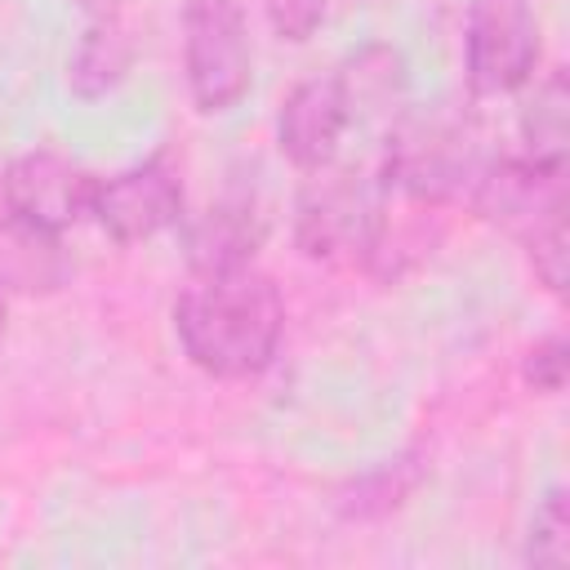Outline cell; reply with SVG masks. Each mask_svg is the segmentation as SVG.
Masks as SVG:
<instances>
[{"instance_id":"6","label":"cell","mask_w":570,"mask_h":570,"mask_svg":"<svg viewBox=\"0 0 570 570\" xmlns=\"http://www.w3.org/2000/svg\"><path fill=\"white\" fill-rule=\"evenodd\" d=\"M468 200L490 227L530 240L548 223L566 218V165H543L530 156H485Z\"/></svg>"},{"instance_id":"20","label":"cell","mask_w":570,"mask_h":570,"mask_svg":"<svg viewBox=\"0 0 570 570\" xmlns=\"http://www.w3.org/2000/svg\"><path fill=\"white\" fill-rule=\"evenodd\" d=\"M80 4V13L89 18V22H107V18H116L120 13V4L125 0H76Z\"/></svg>"},{"instance_id":"2","label":"cell","mask_w":570,"mask_h":570,"mask_svg":"<svg viewBox=\"0 0 570 570\" xmlns=\"http://www.w3.org/2000/svg\"><path fill=\"white\" fill-rule=\"evenodd\" d=\"M481 125L459 102L401 107L387 129L383 187L401 191L410 205H450L463 196L481 169Z\"/></svg>"},{"instance_id":"16","label":"cell","mask_w":570,"mask_h":570,"mask_svg":"<svg viewBox=\"0 0 570 570\" xmlns=\"http://www.w3.org/2000/svg\"><path fill=\"white\" fill-rule=\"evenodd\" d=\"M419 468L414 459H387L383 468H374L370 476H361L352 485V499H343V512L347 517H379V512H392L405 503V494L419 485Z\"/></svg>"},{"instance_id":"15","label":"cell","mask_w":570,"mask_h":570,"mask_svg":"<svg viewBox=\"0 0 570 570\" xmlns=\"http://www.w3.org/2000/svg\"><path fill=\"white\" fill-rule=\"evenodd\" d=\"M525 561L539 570H566L570 561V503L561 485H552L534 503L530 534H525Z\"/></svg>"},{"instance_id":"19","label":"cell","mask_w":570,"mask_h":570,"mask_svg":"<svg viewBox=\"0 0 570 570\" xmlns=\"http://www.w3.org/2000/svg\"><path fill=\"white\" fill-rule=\"evenodd\" d=\"M267 13L281 40H307L325 18V0H272Z\"/></svg>"},{"instance_id":"13","label":"cell","mask_w":570,"mask_h":570,"mask_svg":"<svg viewBox=\"0 0 570 570\" xmlns=\"http://www.w3.org/2000/svg\"><path fill=\"white\" fill-rule=\"evenodd\" d=\"M517 129H521V142L530 160H543V165H566V151H570V85H566V71H548L543 80H534L521 98V111H517Z\"/></svg>"},{"instance_id":"9","label":"cell","mask_w":570,"mask_h":570,"mask_svg":"<svg viewBox=\"0 0 570 570\" xmlns=\"http://www.w3.org/2000/svg\"><path fill=\"white\" fill-rule=\"evenodd\" d=\"M347 102H343V89L330 76H307L298 80L285 102H281V116H276V147L289 165H298L303 174L330 165L338 156V142L347 134Z\"/></svg>"},{"instance_id":"5","label":"cell","mask_w":570,"mask_h":570,"mask_svg":"<svg viewBox=\"0 0 570 570\" xmlns=\"http://www.w3.org/2000/svg\"><path fill=\"white\" fill-rule=\"evenodd\" d=\"M539 62V22L530 0H472L463 27L468 85L481 98L512 94L530 85Z\"/></svg>"},{"instance_id":"3","label":"cell","mask_w":570,"mask_h":570,"mask_svg":"<svg viewBox=\"0 0 570 570\" xmlns=\"http://www.w3.org/2000/svg\"><path fill=\"white\" fill-rule=\"evenodd\" d=\"M383 205H387L383 178L334 169L330 160L312 169V178L298 191L294 240L307 258H321V263H343V258L370 263L379 227H383Z\"/></svg>"},{"instance_id":"7","label":"cell","mask_w":570,"mask_h":570,"mask_svg":"<svg viewBox=\"0 0 570 570\" xmlns=\"http://www.w3.org/2000/svg\"><path fill=\"white\" fill-rule=\"evenodd\" d=\"M89 218L120 245H142L183 218V178L169 160L151 156L111 178H98Z\"/></svg>"},{"instance_id":"12","label":"cell","mask_w":570,"mask_h":570,"mask_svg":"<svg viewBox=\"0 0 570 570\" xmlns=\"http://www.w3.org/2000/svg\"><path fill=\"white\" fill-rule=\"evenodd\" d=\"M67 281V258L53 232L22 223L4 209L0 218V294H49Z\"/></svg>"},{"instance_id":"14","label":"cell","mask_w":570,"mask_h":570,"mask_svg":"<svg viewBox=\"0 0 570 570\" xmlns=\"http://www.w3.org/2000/svg\"><path fill=\"white\" fill-rule=\"evenodd\" d=\"M129 62H134V45L116 27V18L89 22L85 36L76 40L71 58H67V85H71L76 98L98 102V98H107L129 76Z\"/></svg>"},{"instance_id":"10","label":"cell","mask_w":570,"mask_h":570,"mask_svg":"<svg viewBox=\"0 0 570 570\" xmlns=\"http://www.w3.org/2000/svg\"><path fill=\"white\" fill-rule=\"evenodd\" d=\"M178 227H183V258L196 276L249 267L267 236V223L249 191H227L209 200L200 214L178 218Z\"/></svg>"},{"instance_id":"11","label":"cell","mask_w":570,"mask_h":570,"mask_svg":"<svg viewBox=\"0 0 570 570\" xmlns=\"http://www.w3.org/2000/svg\"><path fill=\"white\" fill-rule=\"evenodd\" d=\"M343 102H347V125H370V120H396L405 102V58L392 45H361L356 53L343 58L334 71Z\"/></svg>"},{"instance_id":"21","label":"cell","mask_w":570,"mask_h":570,"mask_svg":"<svg viewBox=\"0 0 570 570\" xmlns=\"http://www.w3.org/2000/svg\"><path fill=\"white\" fill-rule=\"evenodd\" d=\"M0 338H4V294H0Z\"/></svg>"},{"instance_id":"17","label":"cell","mask_w":570,"mask_h":570,"mask_svg":"<svg viewBox=\"0 0 570 570\" xmlns=\"http://www.w3.org/2000/svg\"><path fill=\"white\" fill-rule=\"evenodd\" d=\"M525 249H530L534 276H539L552 294H561L566 281H570V236H566V218H557V223H548L543 232H534V236L525 240Z\"/></svg>"},{"instance_id":"1","label":"cell","mask_w":570,"mask_h":570,"mask_svg":"<svg viewBox=\"0 0 570 570\" xmlns=\"http://www.w3.org/2000/svg\"><path fill=\"white\" fill-rule=\"evenodd\" d=\"M174 334L196 370L214 379H254L281 347L285 298L254 263L196 276L174 303Z\"/></svg>"},{"instance_id":"18","label":"cell","mask_w":570,"mask_h":570,"mask_svg":"<svg viewBox=\"0 0 570 570\" xmlns=\"http://www.w3.org/2000/svg\"><path fill=\"white\" fill-rule=\"evenodd\" d=\"M566 356H570L566 338H561V334H543L539 343L525 347V361H521L525 383H530L534 392H548V396L561 392V387H566Z\"/></svg>"},{"instance_id":"4","label":"cell","mask_w":570,"mask_h":570,"mask_svg":"<svg viewBox=\"0 0 570 570\" xmlns=\"http://www.w3.org/2000/svg\"><path fill=\"white\" fill-rule=\"evenodd\" d=\"M183 76L196 111L223 116L254 89L249 22L236 0H187L183 4Z\"/></svg>"},{"instance_id":"8","label":"cell","mask_w":570,"mask_h":570,"mask_svg":"<svg viewBox=\"0 0 570 570\" xmlns=\"http://www.w3.org/2000/svg\"><path fill=\"white\" fill-rule=\"evenodd\" d=\"M0 183H4V209L22 223L53 232V236H62L80 218H89L94 187H98V178L85 165H76L71 156H62L53 147H36V151L18 156Z\"/></svg>"}]
</instances>
